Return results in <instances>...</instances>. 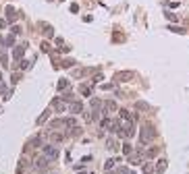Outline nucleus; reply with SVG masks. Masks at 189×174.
<instances>
[{"instance_id":"obj_1","label":"nucleus","mask_w":189,"mask_h":174,"mask_svg":"<svg viewBox=\"0 0 189 174\" xmlns=\"http://www.w3.org/2000/svg\"><path fill=\"white\" fill-rule=\"evenodd\" d=\"M154 137H156V130H154V127H152V125H147V127H145V129L139 133V139H142L143 145H145V143H150Z\"/></svg>"},{"instance_id":"obj_2","label":"nucleus","mask_w":189,"mask_h":174,"mask_svg":"<svg viewBox=\"0 0 189 174\" xmlns=\"http://www.w3.org/2000/svg\"><path fill=\"white\" fill-rule=\"evenodd\" d=\"M44 156H46L48 160H56V158H58V149H56L54 145H46V147H44Z\"/></svg>"},{"instance_id":"obj_3","label":"nucleus","mask_w":189,"mask_h":174,"mask_svg":"<svg viewBox=\"0 0 189 174\" xmlns=\"http://www.w3.org/2000/svg\"><path fill=\"white\" fill-rule=\"evenodd\" d=\"M23 54H25V46H17V48L13 50V58H15V60H21Z\"/></svg>"},{"instance_id":"obj_4","label":"nucleus","mask_w":189,"mask_h":174,"mask_svg":"<svg viewBox=\"0 0 189 174\" xmlns=\"http://www.w3.org/2000/svg\"><path fill=\"white\" fill-rule=\"evenodd\" d=\"M69 110H71L73 114H81V112H83V104H81V102H73V104L69 106Z\"/></svg>"},{"instance_id":"obj_5","label":"nucleus","mask_w":189,"mask_h":174,"mask_svg":"<svg viewBox=\"0 0 189 174\" xmlns=\"http://www.w3.org/2000/svg\"><path fill=\"white\" fill-rule=\"evenodd\" d=\"M52 108H54L56 112H64V110H67V104L60 102V100H54V102H52Z\"/></svg>"},{"instance_id":"obj_6","label":"nucleus","mask_w":189,"mask_h":174,"mask_svg":"<svg viewBox=\"0 0 189 174\" xmlns=\"http://www.w3.org/2000/svg\"><path fill=\"white\" fill-rule=\"evenodd\" d=\"M112 112H116V104H114V102H106V104H104V114L108 116V114H112Z\"/></svg>"},{"instance_id":"obj_7","label":"nucleus","mask_w":189,"mask_h":174,"mask_svg":"<svg viewBox=\"0 0 189 174\" xmlns=\"http://www.w3.org/2000/svg\"><path fill=\"white\" fill-rule=\"evenodd\" d=\"M46 166H48V158H46V156H44V158H40V160L36 162V168H40V170H44Z\"/></svg>"},{"instance_id":"obj_8","label":"nucleus","mask_w":189,"mask_h":174,"mask_svg":"<svg viewBox=\"0 0 189 174\" xmlns=\"http://www.w3.org/2000/svg\"><path fill=\"white\" fill-rule=\"evenodd\" d=\"M164 170H166V160H160L156 164V172H164Z\"/></svg>"},{"instance_id":"obj_9","label":"nucleus","mask_w":189,"mask_h":174,"mask_svg":"<svg viewBox=\"0 0 189 174\" xmlns=\"http://www.w3.org/2000/svg\"><path fill=\"white\" fill-rule=\"evenodd\" d=\"M112 125H114V122H110V118H104V120H102V129H106V130H112L110 129Z\"/></svg>"},{"instance_id":"obj_10","label":"nucleus","mask_w":189,"mask_h":174,"mask_svg":"<svg viewBox=\"0 0 189 174\" xmlns=\"http://www.w3.org/2000/svg\"><path fill=\"white\" fill-rule=\"evenodd\" d=\"M129 77H131V73H119V75H116L119 81H129Z\"/></svg>"},{"instance_id":"obj_11","label":"nucleus","mask_w":189,"mask_h":174,"mask_svg":"<svg viewBox=\"0 0 189 174\" xmlns=\"http://www.w3.org/2000/svg\"><path fill=\"white\" fill-rule=\"evenodd\" d=\"M67 87H69V81H67V79H60V81H58V89H67Z\"/></svg>"},{"instance_id":"obj_12","label":"nucleus","mask_w":189,"mask_h":174,"mask_svg":"<svg viewBox=\"0 0 189 174\" xmlns=\"http://www.w3.org/2000/svg\"><path fill=\"white\" fill-rule=\"evenodd\" d=\"M50 139H52V141H62V135H60V133H52Z\"/></svg>"},{"instance_id":"obj_13","label":"nucleus","mask_w":189,"mask_h":174,"mask_svg":"<svg viewBox=\"0 0 189 174\" xmlns=\"http://www.w3.org/2000/svg\"><path fill=\"white\" fill-rule=\"evenodd\" d=\"M79 89H81V93H83V95H90V93H92V89H90L87 85H81Z\"/></svg>"},{"instance_id":"obj_14","label":"nucleus","mask_w":189,"mask_h":174,"mask_svg":"<svg viewBox=\"0 0 189 174\" xmlns=\"http://www.w3.org/2000/svg\"><path fill=\"white\" fill-rule=\"evenodd\" d=\"M152 172H154V166H152V164L143 166V174H152Z\"/></svg>"},{"instance_id":"obj_15","label":"nucleus","mask_w":189,"mask_h":174,"mask_svg":"<svg viewBox=\"0 0 189 174\" xmlns=\"http://www.w3.org/2000/svg\"><path fill=\"white\" fill-rule=\"evenodd\" d=\"M6 15H8V21H13V19H15V10H13L10 6L6 8Z\"/></svg>"},{"instance_id":"obj_16","label":"nucleus","mask_w":189,"mask_h":174,"mask_svg":"<svg viewBox=\"0 0 189 174\" xmlns=\"http://www.w3.org/2000/svg\"><path fill=\"white\" fill-rule=\"evenodd\" d=\"M164 15H166V19H168V21H177V17H175V13H170V10H166Z\"/></svg>"},{"instance_id":"obj_17","label":"nucleus","mask_w":189,"mask_h":174,"mask_svg":"<svg viewBox=\"0 0 189 174\" xmlns=\"http://www.w3.org/2000/svg\"><path fill=\"white\" fill-rule=\"evenodd\" d=\"M106 145H108V149H116V141H114V139H108Z\"/></svg>"},{"instance_id":"obj_18","label":"nucleus","mask_w":189,"mask_h":174,"mask_svg":"<svg viewBox=\"0 0 189 174\" xmlns=\"http://www.w3.org/2000/svg\"><path fill=\"white\" fill-rule=\"evenodd\" d=\"M64 122V127H75V120L73 118H67V120H62Z\"/></svg>"},{"instance_id":"obj_19","label":"nucleus","mask_w":189,"mask_h":174,"mask_svg":"<svg viewBox=\"0 0 189 174\" xmlns=\"http://www.w3.org/2000/svg\"><path fill=\"white\" fill-rule=\"evenodd\" d=\"M114 162H116V160H108V162H106V164H104V168H106V170H110V168H112V166H114Z\"/></svg>"},{"instance_id":"obj_20","label":"nucleus","mask_w":189,"mask_h":174,"mask_svg":"<svg viewBox=\"0 0 189 174\" xmlns=\"http://www.w3.org/2000/svg\"><path fill=\"white\" fill-rule=\"evenodd\" d=\"M4 44H6V46H13V44H15V38H13V35H8V38L4 40Z\"/></svg>"},{"instance_id":"obj_21","label":"nucleus","mask_w":189,"mask_h":174,"mask_svg":"<svg viewBox=\"0 0 189 174\" xmlns=\"http://www.w3.org/2000/svg\"><path fill=\"white\" fill-rule=\"evenodd\" d=\"M170 31H175V33H185V29H181V27H170Z\"/></svg>"},{"instance_id":"obj_22","label":"nucleus","mask_w":189,"mask_h":174,"mask_svg":"<svg viewBox=\"0 0 189 174\" xmlns=\"http://www.w3.org/2000/svg\"><path fill=\"white\" fill-rule=\"evenodd\" d=\"M123 153H131V145H129V143H125V147H123Z\"/></svg>"},{"instance_id":"obj_23","label":"nucleus","mask_w":189,"mask_h":174,"mask_svg":"<svg viewBox=\"0 0 189 174\" xmlns=\"http://www.w3.org/2000/svg\"><path fill=\"white\" fill-rule=\"evenodd\" d=\"M48 118V112H44V114H42V116H40V118H38V122H40V125H42V122H44V120H46Z\"/></svg>"},{"instance_id":"obj_24","label":"nucleus","mask_w":189,"mask_h":174,"mask_svg":"<svg viewBox=\"0 0 189 174\" xmlns=\"http://www.w3.org/2000/svg\"><path fill=\"white\" fill-rule=\"evenodd\" d=\"M52 33H54V31H52V27L46 25V35H48V38H52Z\"/></svg>"},{"instance_id":"obj_25","label":"nucleus","mask_w":189,"mask_h":174,"mask_svg":"<svg viewBox=\"0 0 189 174\" xmlns=\"http://www.w3.org/2000/svg\"><path fill=\"white\" fill-rule=\"evenodd\" d=\"M42 50H44V52H48V50H50V48H48V42H42Z\"/></svg>"},{"instance_id":"obj_26","label":"nucleus","mask_w":189,"mask_h":174,"mask_svg":"<svg viewBox=\"0 0 189 174\" xmlns=\"http://www.w3.org/2000/svg\"><path fill=\"white\" fill-rule=\"evenodd\" d=\"M2 91H6V87H4V83L0 81V93H2Z\"/></svg>"},{"instance_id":"obj_27","label":"nucleus","mask_w":189,"mask_h":174,"mask_svg":"<svg viewBox=\"0 0 189 174\" xmlns=\"http://www.w3.org/2000/svg\"><path fill=\"white\" fill-rule=\"evenodd\" d=\"M0 81H2V75H0Z\"/></svg>"},{"instance_id":"obj_28","label":"nucleus","mask_w":189,"mask_h":174,"mask_svg":"<svg viewBox=\"0 0 189 174\" xmlns=\"http://www.w3.org/2000/svg\"><path fill=\"white\" fill-rule=\"evenodd\" d=\"M79 174H85V172H79Z\"/></svg>"}]
</instances>
